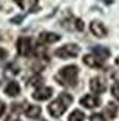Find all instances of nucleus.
I'll return each mask as SVG.
<instances>
[{"instance_id": "nucleus-1", "label": "nucleus", "mask_w": 119, "mask_h": 121, "mask_svg": "<svg viewBox=\"0 0 119 121\" xmlns=\"http://www.w3.org/2000/svg\"><path fill=\"white\" fill-rule=\"evenodd\" d=\"M72 104V96L69 93H60L56 100H53L49 105V114L55 118L63 115V112L68 109V106Z\"/></svg>"}, {"instance_id": "nucleus-2", "label": "nucleus", "mask_w": 119, "mask_h": 121, "mask_svg": "<svg viewBox=\"0 0 119 121\" xmlns=\"http://www.w3.org/2000/svg\"><path fill=\"white\" fill-rule=\"evenodd\" d=\"M76 77H78V68L75 65H69L59 71V74L56 75V80L59 84L72 87L76 84Z\"/></svg>"}, {"instance_id": "nucleus-3", "label": "nucleus", "mask_w": 119, "mask_h": 121, "mask_svg": "<svg viewBox=\"0 0 119 121\" xmlns=\"http://www.w3.org/2000/svg\"><path fill=\"white\" fill-rule=\"evenodd\" d=\"M79 53V46L76 44H65L63 47L57 49L55 52V55L60 59H71V58H75L76 55Z\"/></svg>"}, {"instance_id": "nucleus-4", "label": "nucleus", "mask_w": 119, "mask_h": 121, "mask_svg": "<svg viewBox=\"0 0 119 121\" xmlns=\"http://www.w3.org/2000/svg\"><path fill=\"white\" fill-rule=\"evenodd\" d=\"M16 50L19 56H28L32 52V43L28 37H19L16 41Z\"/></svg>"}, {"instance_id": "nucleus-5", "label": "nucleus", "mask_w": 119, "mask_h": 121, "mask_svg": "<svg viewBox=\"0 0 119 121\" xmlns=\"http://www.w3.org/2000/svg\"><path fill=\"white\" fill-rule=\"evenodd\" d=\"M52 95H53V90L50 87H38L32 93V98L35 100H47L52 98Z\"/></svg>"}, {"instance_id": "nucleus-6", "label": "nucleus", "mask_w": 119, "mask_h": 121, "mask_svg": "<svg viewBox=\"0 0 119 121\" xmlns=\"http://www.w3.org/2000/svg\"><path fill=\"white\" fill-rule=\"evenodd\" d=\"M60 40V35L55 33H41L38 35V43L40 44H52Z\"/></svg>"}, {"instance_id": "nucleus-7", "label": "nucleus", "mask_w": 119, "mask_h": 121, "mask_svg": "<svg viewBox=\"0 0 119 121\" xmlns=\"http://www.w3.org/2000/svg\"><path fill=\"white\" fill-rule=\"evenodd\" d=\"M90 31L96 35V37H104V35L107 34V30H106L104 25L99 21H93L90 24Z\"/></svg>"}, {"instance_id": "nucleus-8", "label": "nucleus", "mask_w": 119, "mask_h": 121, "mask_svg": "<svg viewBox=\"0 0 119 121\" xmlns=\"http://www.w3.org/2000/svg\"><path fill=\"white\" fill-rule=\"evenodd\" d=\"M79 104H81L82 106H84V108H88V109H93V108L99 106L100 100H99V98H96V96H93V95H87V96H84V98H81Z\"/></svg>"}, {"instance_id": "nucleus-9", "label": "nucleus", "mask_w": 119, "mask_h": 121, "mask_svg": "<svg viewBox=\"0 0 119 121\" xmlns=\"http://www.w3.org/2000/svg\"><path fill=\"white\" fill-rule=\"evenodd\" d=\"M90 89L94 93H103L106 90V83L102 80V78L96 77V78H93V80L90 81Z\"/></svg>"}, {"instance_id": "nucleus-10", "label": "nucleus", "mask_w": 119, "mask_h": 121, "mask_svg": "<svg viewBox=\"0 0 119 121\" xmlns=\"http://www.w3.org/2000/svg\"><path fill=\"white\" fill-rule=\"evenodd\" d=\"M84 64L90 68H102L103 64H102V59H99L96 55H85L84 56Z\"/></svg>"}, {"instance_id": "nucleus-11", "label": "nucleus", "mask_w": 119, "mask_h": 121, "mask_svg": "<svg viewBox=\"0 0 119 121\" xmlns=\"http://www.w3.org/2000/svg\"><path fill=\"white\" fill-rule=\"evenodd\" d=\"M4 92H6L8 96H12V98H13V96H18L21 93V87H19V84H18L16 81H10V83H8Z\"/></svg>"}, {"instance_id": "nucleus-12", "label": "nucleus", "mask_w": 119, "mask_h": 121, "mask_svg": "<svg viewBox=\"0 0 119 121\" xmlns=\"http://www.w3.org/2000/svg\"><path fill=\"white\" fill-rule=\"evenodd\" d=\"M93 52H94V55H96L99 59H102V60L107 59L109 55H110V50L107 49V47H103V46H94Z\"/></svg>"}, {"instance_id": "nucleus-13", "label": "nucleus", "mask_w": 119, "mask_h": 121, "mask_svg": "<svg viewBox=\"0 0 119 121\" xmlns=\"http://www.w3.org/2000/svg\"><path fill=\"white\" fill-rule=\"evenodd\" d=\"M16 3L24 10H31V9H34L35 6H37L38 0H16Z\"/></svg>"}, {"instance_id": "nucleus-14", "label": "nucleus", "mask_w": 119, "mask_h": 121, "mask_svg": "<svg viewBox=\"0 0 119 121\" xmlns=\"http://www.w3.org/2000/svg\"><path fill=\"white\" fill-rule=\"evenodd\" d=\"M25 114H27V117H29V118H38L41 115V108L37 106V105H29L27 108Z\"/></svg>"}, {"instance_id": "nucleus-15", "label": "nucleus", "mask_w": 119, "mask_h": 121, "mask_svg": "<svg viewBox=\"0 0 119 121\" xmlns=\"http://www.w3.org/2000/svg\"><path fill=\"white\" fill-rule=\"evenodd\" d=\"M84 120H85V115H84V112L79 111V109L74 111L69 115V121H84Z\"/></svg>"}, {"instance_id": "nucleus-16", "label": "nucleus", "mask_w": 119, "mask_h": 121, "mask_svg": "<svg viewBox=\"0 0 119 121\" xmlns=\"http://www.w3.org/2000/svg\"><path fill=\"white\" fill-rule=\"evenodd\" d=\"M106 114H107L109 118H115L116 114H118V106L115 104H109L107 106H106Z\"/></svg>"}, {"instance_id": "nucleus-17", "label": "nucleus", "mask_w": 119, "mask_h": 121, "mask_svg": "<svg viewBox=\"0 0 119 121\" xmlns=\"http://www.w3.org/2000/svg\"><path fill=\"white\" fill-rule=\"evenodd\" d=\"M18 72H19V69H18V66H15L13 64H10L6 66V71H4V74L6 75H16Z\"/></svg>"}, {"instance_id": "nucleus-18", "label": "nucleus", "mask_w": 119, "mask_h": 121, "mask_svg": "<svg viewBox=\"0 0 119 121\" xmlns=\"http://www.w3.org/2000/svg\"><path fill=\"white\" fill-rule=\"evenodd\" d=\"M41 83H43V78H41L40 75H34L31 80H29V86H41Z\"/></svg>"}, {"instance_id": "nucleus-19", "label": "nucleus", "mask_w": 119, "mask_h": 121, "mask_svg": "<svg viewBox=\"0 0 119 121\" xmlns=\"http://www.w3.org/2000/svg\"><path fill=\"white\" fill-rule=\"evenodd\" d=\"M112 95L116 100H119V83H115L113 87H112Z\"/></svg>"}, {"instance_id": "nucleus-20", "label": "nucleus", "mask_w": 119, "mask_h": 121, "mask_svg": "<svg viewBox=\"0 0 119 121\" xmlns=\"http://www.w3.org/2000/svg\"><path fill=\"white\" fill-rule=\"evenodd\" d=\"M74 27L78 30V31H82V30H84V22H82L81 19H75L74 21Z\"/></svg>"}, {"instance_id": "nucleus-21", "label": "nucleus", "mask_w": 119, "mask_h": 121, "mask_svg": "<svg viewBox=\"0 0 119 121\" xmlns=\"http://www.w3.org/2000/svg\"><path fill=\"white\" fill-rule=\"evenodd\" d=\"M90 121H106L103 115H100V114H93L90 117Z\"/></svg>"}, {"instance_id": "nucleus-22", "label": "nucleus", "mask_w": 119, "mask_h": 121, "mask_svg": "<svg viewBox=\"0 0 119 121\" xmlns=\"http://www.w3.org/2000/svg\"><path fill=\"white\" fill-rule=\"evenodd\" d=\"M4 111H6V105L3 104L2 100H0V117H2L3 114H4Z\"/></svg>"}, {"instance_id": "nucleus-23", "label": "nucleus", "mask_w": 119, "mask_h": 121, "mask_svg": "<svg viewBox=\"0 0 119 121\" xmlns=\"http://www.w3.org/2000/svg\"><path fill=\"white\" fill-rule=\"evenodd\" d=\"M22 19H24V16H16V18H13V19H12V22H13V24H21Z\"/></svg>"}, {"instance_id": "nucleus-24", "label": "nucleus", "mask_w": 119, "mask_h": 121, "mask_svg": "<svg viewBox=\"0 0 119 121\" xmlns=\"http://www.w3.org/2000/svg\"><path fill=\"white\" fill-rule=\"evenodd\" d=\"M4 56H6V50L3 49V47H0V60H2Z\"/></svg>"}, {"instance_id": "nucleus-25", "label": "nucleus", "mask_w": 119, "mask_h": 121, "mask_svg": "<svg viewBox=\"0 0 119 121\" xmlns=\"http://www.w3.org/2000/svg\"><path fill=\"white\" fill-rule=\"evenodd\" d=\"M115 62H116V65H118V66H119V56H118V58H116V60H115Z\"/></svg>"}, {"instance_id": "nucleus-26", "label": "nucleus", "mask_w": 119, "mask_h": 121, "mask_svg": "<svg viewBox=\"0 0 119 121\" xmlns=\"http://www.w3.org/2000/svg\"><path fill=\"white\" fill-rule=\"evenodd\" d=\"M16 121H19V120H16Z\"/></svg>"}]
</instances>
